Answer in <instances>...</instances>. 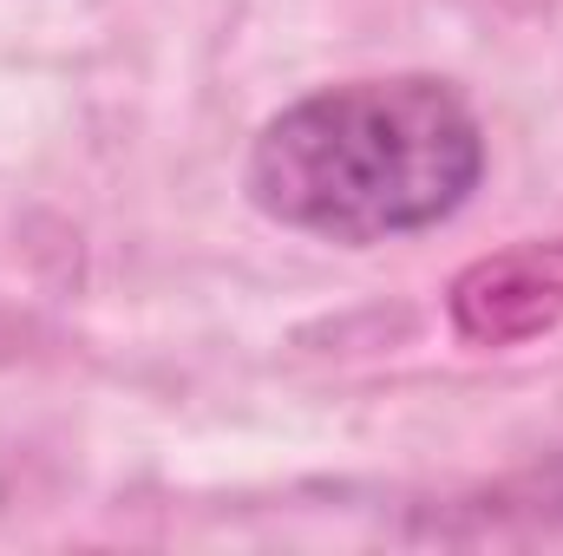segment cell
Masks as SVG:
<instances>
[{
    "instance_id": "obj_1",
    "label": "cell",
    "mask_w": 563,
    "mask_h": 556,
    "mask_svg": "<svg viewBox=\"0 0 563 556\" xmlns=\"http://www.w3.org/2000/svg\"><path fill=\"white\" fill-rule=\"evenodd\" d=\"M485 144L439 79H361L288 105L256 138V203L308 236L380 243L465 203Z\"/></svg>"
}]
</instances>
